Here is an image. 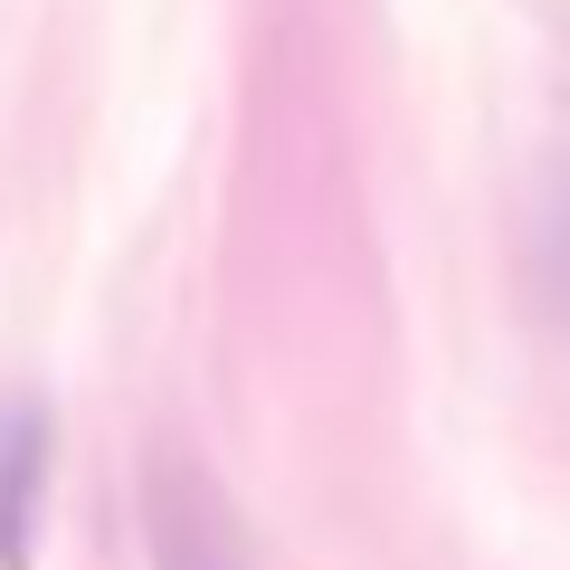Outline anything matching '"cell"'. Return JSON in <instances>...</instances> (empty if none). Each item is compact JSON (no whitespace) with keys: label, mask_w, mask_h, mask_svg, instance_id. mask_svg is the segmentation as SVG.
Segmentation results:
<instances>
[{"label":"cell","mask_w":570,"mask_h":570,"mask_svg":"<svg viewBox=\"0 0 570 570\" xmlns=\"http://www.w3.org/2000/svg\"><path fill=\"white\" fill-rule=\"evenodd\" d=\"M542 295H551V314L570 324V171L551 181V209H542Z\"/></svg>","instance_id":"3"},{"label":"cell","mask_w":570,"mask_h":570,"mask_svg":"<svg viewBox=\"0 0 570 570\" xmlns=\"http://www.w3.org/2000/svg\"><path fill=\"white\" fill-rule=\"evenodd\" d=\"M48 475H58V419L39 400H0V570H39Z\"/></svg>","instance_id":"2"},{"label":"cell","mask_w":570,"mask_h":570,"mask_svg":"<svg viewBox=\"0 0 570 570\" xmlns=\"http://www.w3.org/2000/svg\"><path fill=\"white\" fill-rule=\"evenodd\" d=\"M142 551H153V570H266L228 494L181 456H153V475H142Z\"/></svg>","instance_id":"1"}]
</instances>
